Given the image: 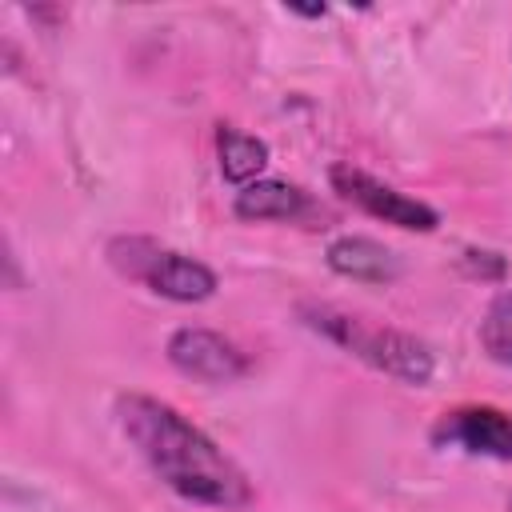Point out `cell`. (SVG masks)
Listing matches in <instances>:
<instances>
[{"instance_id": "6da1fadb", "label": "cell", "mask_w": 512, "mask_h": 512, "mask_svg": "<svg viewBox=\"0 0 512 512\" xmlns=\"http://www.w3.org/2000/svg\"><path fill=\"white\" fill-rule=\"evenodd\" d=\"M116 424L156 480L176 496L204 508L252 504V480L244 468L172 404L144 392H124L116 396Z\"/></svg>"}, {"instance_id": "7a4b0ae2", "label": "cell", "mask_w": 512, "mask_h": 512, "mask_svg": "<svg viewBox=\"0 0 512 512\" xmlns=\"http://www.w3.org/2000/svg\"><path fill=\"white\" fill-rule=\"evenodd\" d=\"M300 320L324 336L328 344L344 348L348 356H356L360 364L400 380V384H428L432 372H436V356L432 348L404 332V328H392V324H380V320H368L360 312H348V308H336V304H300Z\"/></svg>"}, {"instance_id": "3957f363", "label": "cell", "mask_w": 512, "mask_h": 512, "mask_svg": "<svg viewBox=\"0 0 512 512\" xmlns=\"http://www.w3.org/2000/svg\"><path fill=\"white\" fill-rule=\"evenodd\" d=\"M104 256L124 280H136L148 292L176 300V304H200V300L216 296V288H220L216 272L204 260L184 256L152 236H112Z\"/></svg>"}, {"instance_id": "277c9868", "label": "cell", "mask_w": 512, "mask_h": 512, "mask_svg": "<svg viewBox=\"0 0 512 512\" xmlns=\"http://www.w3.org/2000/svg\"><path fill=\"white\" fill-rule=\"evenodd\" d=\"M328 176H332V188H336L348 204H356L360 212H368V216H376V220H384V224H396V228H404V232H432V228L440 224V216H436L432 204H424V200H416V196H404L400 188H392V184L368 176L364 168L336 164Z\"/></svg>"}, {"instance_id": "5b68a950", "label": "cell", "mask_w": 512, "mask_h": 512, "mask_svg": "<svg viewBox=\"0 0 512 512\" xmlns=\"http://www.w3.org/2000/svg\"><path fill=\"white\" fill-rule=\"evenodd\" d=\"M164 356L180 376L200 380V384H232L248 372V356L232 340H224L212 328H192V324L168 336Z\"/></svg>"}, {"instance_id": "8992f818", "label": "cell", "mask_w": 512, "mask_h": 512, "mask_svg": "<svg viewBox=\"0 0 512 512\" xmlns=\"http://www.w3.org/2000/svg\"><path fill=\"white\" fill-rule=\"evenodd\" d=\"M432 444L484 460H512V416L492 404L452 408L432 424Z\"/></svg>"}, {"instance_id": "52a82bcc", "label": "cell", "mask_w": 512, "mask_h": 512, "mask_svg": "<svg viewBox=\"0 0 512 512\" xmlns=\"http://www.w3.org/2000/svg\"><path fill=\"white\" fill-rule=\"evenodd\" d=\"M324 260L336 276L360 284H388L400 276V256L372 236H336L324 248Z\"/></svg>"}, {"instance_id": "ba28073f", "label": "cell", "mask_w": 512, "mask_h": 512, "mask_svg": "<svg viewBox=\"0 0 512 512\" xmlns=\"http://www.w3.org/2000/svg\"><path fill=\"white\" fill-rule=\"evenodd\" d=\"M308 208H312L308 192L300 184H288V180H256V184L240 188L236 200H232V212L240 220H252V224H260V220H300Z\"/></svg>"}, {"instance_id": "9c48e42d", "label": "cell", "mask_w": 512, "mask_h": 512, "mask_svg": "<svg viewBox=\"0 0 512 512\" xmlns=\"http://www.w3.org/2000/svg\"><path fill=\"white\" fill-rule=\"evenodd\" d=\"M216 156H220V176L236 188H248L260 180L264 164H268V144L260 136H248L232 124L216 128Z\"/></svg>"}, {"instance_id": "30bf717a", "label": "cell", "mask_w": 512, "mask_h": 512, "mask_svg": "<svg viewBox=\"0 0 512 512\" xmlns=\"http://www.w3.org/2000/svg\"><path fill=\"white\" fill-rule=\"evenodd\" d=\"M480 348L492 364L512 368V288L496 292L480 316Z\"/></svg>"}, {"instance_id": "8fae6325", "label": "cell", "mask_w": 512, "mask_h": 512, "mask_svg": "<svg viewBox=\"0 0 512 512\" xmlns=\"http://www.w3.org/2000/svg\"><path fill=\"white\" fill-rule=\"evenodd\" d=\"M288 12H292V16H308V20H320V16L328 12V8H324V4H312V8H300V4H288Z\"/></svg>"}, {"instance_id": "7c38bea8", "label": "cell", "mask_w": 512, "mask_h": 512, "mask_svg": "<svg viewBox=\"0 0 512 512\" xmlns=\"http://www.w3.org/2000/svg\"><path fill=\"white\" fill-rule=\"evenodd\" d=\"M508 512H512V496H508Z\"/></svg>"}]
</instances>
